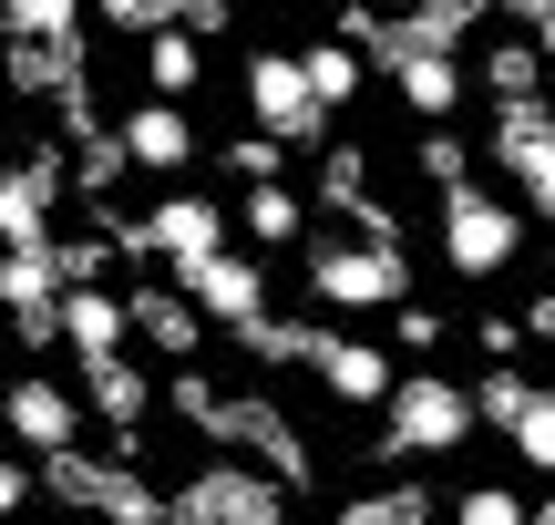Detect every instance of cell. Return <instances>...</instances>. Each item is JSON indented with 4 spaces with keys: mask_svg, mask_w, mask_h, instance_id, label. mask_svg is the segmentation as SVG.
I'll return each mask as SVG.
<instances>
[{
    "mask_svg": "<svg viewBox=\"0 0 555 525\" xmlns=\"http://www.w3.org/2000/svg\"><path fill=\"white\" fill-rule=\"evenodd\" d=\"M474 433H483L474 382L401 371V382H391V402H380V444H371V453H391V464H433V453H463Z\"/></svg>",
    "mask_w": 555,
    "mask_h": 525,
    "instance_id": "1",
    "label": "cell"
},
{
    "mask_svg": "<svg viewBox=\"0 0 555 525\" xmlns=\"http://www.w3.org/2000/svg\"><path fill=\"white\" fill-rule=\"evenodd\" d=\"M41 495L73 505V515H93V525H176V515H165V485L144 464H124V453H82V444L41 464Z\"/></svg>",
    "mask_w": 555,
    "mask_h": 525,
    "instance_id": "2",
    "label": "cell"
},
{
    "mask_svg": "<svg viewBox=\"0 0 555 525\" xmlns=\"http://www.w3.org/2000/svg\"><path fill=\"white\" fill-rule=\"evenodd\" d=\"M525 206L515 196H494V185H453V196L433 206V247H442V268L453 279H504V268L525 258Z\"/></svg>",
    "mask_w": 555,
    "mask_h": 525,
    "instance_id": "3",
    "label": "cell"
},
{
    "mask_svg": "<svg viewBox=\"0 0 555 525\" xmlns=\"http://www.w3.org/2000/svg\"><path fill=\"white\" fill-rule=\"evenodd\" d=\"M298 279H309V299L319 309H401L412 299V258L401 247H380V238H319L309 258H298Z\"/></svg>",
    "mask_w": 555,
    "mask_h": 525,
    "instance_id": "4",
    "label": "cell"
},
{
    "mask_svg": "<svg viewBox=\"0 0 555 525\" xmlns=\"http://www.w3.org/2000/svg\"><path fill=\"white\" fill-rule=\"evenodd\" d=\"M165 515L176 525H288V485L268 464H247V453H217V464L165 485Z\"/></svg>",
    "mask_w": 555,
    "mask_h": 525,
    "instance_id": "5",
    "label": "cell"
},
{
    "mask_svg": "<svg viewBox=\"0 0 555 525\" xmlns=\"http://www.w3.org/2000/svg\"><path fill=\"white\" fill-rule=\"evenodd\" d=\"M206 444H227V453H247V464H268L278 485H309V433L288 423V402H278V392H217V412H206Z\"/></svg>",
    "mask_w": 555,
    "mask_h": 525,
    "instance_id": "6",
    "label": "cell"
},
{
    "mask_svg": "<svg viewBox=\"0 0 555 525\" xmlns=\"http://www.w3.org/2000/svg\"><path fill=\"white\" fill-rule=\"evenodd\" d=\"M483 165H504L515 206L535 227H555V103H494V124H483Z\"/></svg>",
    "mask_w": 555,
    "mask_h": 525,
    "instance_id": "7",
    "label": "cell"
},
{
    "mask_svg": "<svg viewBox=\"0 0 555 525\" xmlns=\"http://www.w3.org/2000/svg\"><path fill=\"white\" fill-rule=\"evenodd\" d=\"M73 371H82V382H73V392H82V412H93V423L114 433V453L134 464V453H144V423L165 412V382L134 361V350H114V361H73Z\"/></svg>",
    "mask_w": 555,
    "mask_h": 525,
    "instance_id": "8",
    "label": "cell"
},
{
    "mask_svg": "<svg viewBox=\"0 0 555 525\" xmlns=\"http://www.w3.org/2000/svg\"><path fill=\"white\" fill-rule=\"evenodd\" d=\"M237 93H247V114H258V135H278V144H319L330 135V103L309 93V62L298 52H247Z\"/></svg>",
    "mask_w": 555,
    "mask_h": 525,
    "instance_id": "9",
    "label": "cell"
},
{
    "mask_svg": "<svg viewBox=\"0 0 555 525\" xmlns=\"http://www.w3.org/2000/svg\"><path fill=\"white\" fill-rule=\"evenodd\" d=\"M73 196V155L31 144L0 165V247H52V206Z\"/></svg>",
    "mask_w": 555,
    "mask_h": 525,
    "instance_id": "10",
    "label": "cell"
},
{
    "mask_svg": "<svg viewBox=\"0 0 555 525\" xmlns=\"http://www.w3.org/2000/svg\"><path fill=\"white\" fill-rule=\"evenodd\" d=\"M0 423H11V444L31 453V464H52V453L82 444V392L52 382V371H11V392H0Z\"/></svg>",
    "mask_w": 555,
    "mask_h": 525,
    "instance_id": "11",
    "label": "cell"
},
{
    "mask_svg": "<svg viewBox=\"0 0 555 525\" xmlns=\"http://www.w3.org/2000/svg\"><path fill=\"white\" fill-rule=\"evenodd\" d=\"M0 320L21 350H62V268L52 247H0Z\"/></svg>",
    "mask_w": 555,
    "mask_h": 525,
    "instance_id": "12",
    "label": "cell"
},
{
    "mask_svg": "<svg viewBox=\"0 0 555 525\" xmlns=\"http://www.w3.org/2000/svg\"><path fill=\"white\" fill-rule=\"evenodd\" d=\"M227 238H237V217H227L217 196H196V185H165V196L144 206V258H165V268L217 258Z\"/></svg>",
    "mask_w": 555,
    "mask_h": 525,
    "instance_id": "13",
    "label": "cell"
},
{
    "mask_svg": "<svg viewBox=\"0 0 555 525\" xmlns=\"http://www.w3.org/2000/svg\"><path fill=\"white\" fill-rule=\"evenodd\" d=\"M176 289L217 320V341H227V330H247V320H268V268H258V247H217V258L176 268Z\"/></svg>",
    "mask_w": 555,
    "mask_h": 525,
    "instance_id": "14",
    "label": "cell"
},
{
    "mask_svg": "<svg viewBox=\"0 0 555 525\" xmlns=\"http://www.w3.org/2000/svg\"><path fill=\"white\" fill-rule=\"evenodd\" d=\"M309 382L330 392V402H360V412H380V402H391V382H401V361H391L380 341L319 330V341H309Z\"/></svg>",
    "mask_w": 555,
    "mask_h": 525,
    "instance_id": "15",
    "label": "cell"
},
{
    "mask_svg": "<svg viewBox=\"0 0 555 525\" xmlns=\"http://www.w3.org/2000/svg\"><path fill=\"white\" fill-rule=\"evenodd\" d=\"M114 135H124V155H134V176H165V185L206 155V144H196V114H185V103H165V93H144Z\"/></svg>",
    "mask_w": 555,
    "mask_h": 525,
    "instance_id": "16",
    "label": "cell"
},
{
    "mask_svg": "<svg viewBox=\"0 0 555 525\" xmlns=\"http://www.w3.org/2000/svg\"><path fill=\"white\" fill-rule=\"evenodd\" d=\"M124 309H134V341L155 350V361H196V350L217 341V320H206L185 289H165V279H134V289H124Z\"/></svg>",
    "mask_w": 555,
    "mask_h": 525,
    "instance_id": "17",
    "label": "cell"
},
{
    "mask_svg": "<svg viewBox=\"0 0 555 525\" xmlns=\"http://www.w3.org/2000/svg\"><path fill=\"white\" fill-rule=\"evenodd\" d=\"M62 350H73V361H114V350H134V309H124V289H62Z\"/></svg>",
    "mask_w": 555,
    "mask_h": 525,
    "instance_id": "18",
    "label": "cell"
},
{
    "mask_svg": "<svg viewBox=\"0 0 555 525\" xmlns=\"http://www.w3.org/2000/svg\"><path fill=\"white\" fill-rule=\"evenodd\" d=\"M237 238L258 247V258H268V247H298V238H309V196H298L288 176H278V185H247V196H237Z\"/></svg>",
    "mask_w": 555,
    "mask_h": 525,
    "instance_id": "19",
    "label": "cell"
},
{
    "mask_svg": "<svg viewBox=\"0 0 555 525\" xmlns=\"http://www.w3.org/2000/svg\"><path fill=\"white\" fill-rule=\"evenodd\" d=\"M196 82H206V41L196 31H144V93H165V103H196Z\"/></svg>",
    "mask_w": 555,
    "mask_h": 525,
    "instance_id": "20",
    "label": "cell"
},
{
    "mask_svg": "<svg viewBox=\"0 0 555 525\" xmlns=\"http://www.w3.org/2000/svg\"><path fill=\"white\" fill-rule=\"evenodd\" d=\"M483 93H494V103H545V52H535V41H525V31H494V41H483Z\"/></svg>",
    "mask_w": 555,
    "mask_h": 525,
    "instance_id": "21",
    "label": "cell"
},
{
    "mask_svg": "<svg viewBox=\"0 0 555 525\" xmlns=\"http://www.w3.org/2000/svg\"><path fill=\"white\" fill-rule=\"evenodd\" d=\"M237 341V361H258V371H309V341H319V320H247V330H227Z\"/></svg>",
    "mask_w": 555,
    "mask_h": 525,
    "instance_id": "22",
    "label": "cell"
},
{
    "mask_svg": "<svg viewBox=\"0 0 555 525\" xmlns=\"http://www.w3.org/2000/svg\"><path fill=\"white\" fill-rule=\"evenodd\" d=\"M433 485H360V495H339V515L330 525H433Z\"/></svg>",
    "mask_w": 555,
    "mask_h": 525,
    "instance_id": "23",
    "label": "cell"
},
{
    "mask_svg": "<svg viewBox=\"0 0 555 525\" xmlns=\"http://www.w3.org/2000/svg\"><path fill=\"white\" fill-rule=\"evenodd\" d=\"M412 41H433V52H463V41L494 21V0H412V11H391Z\"/></svg>",
    "mask_w": 555,
    "mask_h": 525,
    "instance_id": "24",
    "label": "cell"
},
{
    "mask_svg": "<svg viewBox=\"0 0 555 525\" xmlns=\"http://www.w3.org/2000/svg\"><path fill=\"white\" fill-rule=\"evenodd\" d=\"M298 62H309V93L330 103V114H350V103H360V82H371V52H350V41H309Z\"/></svg>",
    "mask_w": 555,
    "mask_h": 525,
    "instance_id": "25",
    "label": "cell"
},
{
    "mask_svg": "<svg viewBox=\"0 0 555 525\" xmlns=\"http://www.w3.org/2000/svg\"><path fill=\"white\" fill-rule=\"evenodd\" d=\"M124 176H134V155H124V135H114V124H93V135L73 144V196H82V206H103V196H114Z\"/></svg>",
    "mask_w": 555,
    "mask_h": 525,
    "instance_id": "26",
    "label": "cell"
},
{
    "mask_svg": "<svg viewBox=\"0 0 555 525\" xmlns=\"http://www.w3.org/2000/svg\"><path fill=\"white\" fill-rule=\"evenodd\" d=\"M0 41H82V0H0Z\"/></svg>",
    "mask_w": 555,
    "mask_h": 525,
    "instance_id": "27",
    "label": "cell"
},
{
    "mask_svg": "<svg viewBox=\"0 0 555 525\" xmlns=\"http://www.w3.org/2000/svg\"><path fill=\"white\" fill-rule=\"evenodd\" d=\"M412 165H422V185H433V196H453V185H474V144H463L453 124H422Z\"/></svg>",
    "mask_w": 555,
    "mask_h": 525,
    "instance_id": "28",
    "label": "cell"
},
{
    "mask_svg": "<svg viewBox=\"0 0 555 525\" xmlns=\"http://www.w3.org/2000/svg\"><path fill=\"white\" fill-rule=\"evenodd\" d=\"M504 444H515V464H535L545 485H555V392L535 382V402L515 412V433H504Z\"/></svg>",
    "mask_w": 555,
    "mask_h": 525,
    "instance_id": "29",
    "label": "cell"
},
{
    "mask_svg": "<svg viewBox=\"0 0 555 525\" xmlns=\"http://www.w3.org/2000/svg\"><path fill=\"white\" fill-rule=\"evenodd\" d=\"M525 402H535V382H525L515 361H494V371H483V382H474V412H483V423H494V433H515V412H525Z\"/></svg>",
    "mask_w": 555,
    "mask_h": 525,
    "instance_id": "30",
    "label": "cell"
},
{
    "mask_svg": "<svg viewBox=\"0 0 555 525\" xmlns=\"http://www.w3.org/2000/svg\"><path fill=\"white\" fill-rule=\"evenodd\" d=\"M52 268H62V289H103V268H114V238H103V227H82V238H52Z\"/></svg>",
    "mask_w": 555,
    "mask_h": 525,
    "instance_id": "31",
    "label": "cell"
},
{
    "mask_svg": "<svg viewBox=\"0 0 555 525\" xmlns=\"http://www.w3.org/2000/svg\"><path fill=\"white\" fill-rule=\"evenodd\" d=\"M227 176H237V185H278V176H288V144H278V135H258V124H247V135L237 144H227Z\"/></svg>",
    "mask_w": 555,
    "mask_h": 525,
    "instance_id": "32",
    "label": "cell"
},
{
    "mask_svg": "<svg viewBox=\"0 0 555 525\" xmlns=\"http://www.w3.org/2000/svg\"><path fill=\"white\" fill-rule=\"evenodd\" d=\"M453 525H535V505L504 495V485H463V495H453Z\"/></svg>",
    "mask_w": 555,
    "mask_h": 525,
    "instance_id": "33",
    "label": "cell"
},
{
    "mask_svg": "<svg viewBox=\"0 0 555 525\" xmlns=\"http://www.w3.org/2000/svg\"><path fill=\"white\" fill-rule=\"evenodd\" d=\"M391 341L422 361V350H442V341H453V320H442V309H422V299H401V309H391Z\"/></svg>",
    "mask_w": 555,
    "mask_h": 525,
    "instance_id": "34",
    "label": "cell"
},
{
    "mask_svg": "<svg viewBox=\"0 0 555 525\" xmlns=\"http://www.w3.org/2000/svg\"><path fill=\"white\" fill-rule=\"evenodd\" d=\"M494 11H504V21H515V31L535 41L545 62H555V0H494Z\"/></svg>",
    "mask_w": 555,
    "mask_h": 525,
    "instance_id": "35",
    "label": "cell"
},
{
    "mask_svg": "<svg viewBox=\"0 0 555 525\" xmlns=\"http://www.w3.org/2000/svg\"><path fill=\"white\" fill-rule=\"evenodd\" d=\"M41 495V464H21V453H0V525H11L21 505Z\"/></svg>",
    "mask_w": 555,
    "mask_h": 525,
    "instance_id": "36",
    "label": "cell"
},
{
    "mask_svg": "<svg viewBox=\"0 0 555 525\" xmlns=\"http://www.w3.org/2000/svg\"><path fill=\"white\" fill-rule=\"evenodd\" d=\"M474 341L494 350V361H515V350H525V320H504V309H483V320H474Z\"/></svg>",
    "mask_w": 555,
    "mask_h": 525,
    "instance_id": "37",
    "label": "cell"
},
{
    "mask_svg": "<svg viewBox=\"0 0 555 525\" xmlns=\"http://www.w3.org/2000/svg\"><path fill=\"white\" fill-rule=\"evenodd\" d=\"M93 21H114V31H155V0H93Z\"/></svg>",
    "mask_w": 555,
    "mask_h": 525,
    "instance_id": "38",
    "label": "cell"
},
{
    "mask_svg": "<svg viewBox=\"0 0 555 525\" xmlns=\"http://www.w3.org/2000/svg\"><path fill=\"white\" fill-rule=\"evenodd\" d=\"M176 31H196V41H217V31H237V11H227V0H196V21H176Z\"/></svg>",
    "mask_w": 555,
    "mask_h": 525,
    "instance_id": "39",
    "label": "cell"
},
{
    "mask_svg": "<svg viewBox=\"0 0 555 525\" xmlns=\"http://www.w3.org/2000/svg\"><path fill=\"white\" fill-rule=\"evenodd\" d=\"M525 341H555V289H535V299H525Z\"/></svg>",
    "mask_w": 555,
    "mask_h": 525,
    "instance_id": "40",
    "label": "cell"
},
{
    "mask_svg": "<svg viewBox=\"0 0 555 525\" xmlns=\"http://www.w3.org/2000/svg\"><path fill=\"white\" fill-rule=\"evenodd\" d=\"M165 21H196V0H155V31H165Z\"/></svg>",
    "mask_w": 555,
    "mask_h": 525,
    "instance_id": "41",
    "label": "cell"
},
{
    "mask_svg": "<svg viewBox=\"0 0 555 525\" xmlns=\"http://www.w3.org/2000/svg\"><path fill=\"white\" fill-rule=\"evenodd\" d=\"M535 525H555V495H535Z\"/></svg>",
    "mask_w": 555,
    "mask_h": 525,
    "instance_id": "42",
    "label": "cell"
},
{
    "mask_svg": "<svg viewBox=\"0 0 555 525\" xmlns=\"http://www.w3.org/2000/svg\"><path fill=\"white\" fill-rule=\"evenodd\" d=\"M0 371H11V330H0Z\"/></svg>",
    "mask_w": 555,
    "mask_h": 525,
    "instance_id": "43",
    "label": "cell"
},
{
    "mask_svg": "<svg viewBox=\"0 0 555 525\" xmlns=\"http://www.w3.org/2000/svg\"><path fill=\"white\" fill-rule=\"evenodd\" d=\"M0 453H11V423H0Z\"/></svg>",
    "mask_w": 555,
    "mask_h": 525,
    "instance_id": "44",
    "label": "cell"
}]
</instances>
